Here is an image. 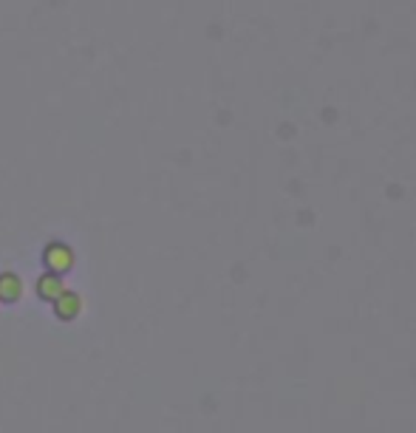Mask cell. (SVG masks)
<instances>
[{"mask_svg":"<svg viewBox=\"0 0 416 433\" xmlns=\"http://www.w3.org/2000/svg\"><path fill=\"white\" fill-rule=\"evenodd\" d=\"M43 261H46V269H49V272L65 275V272L74 267V252H71V246H65V244H49L46 252H43Z\"/></svg>","mask_w":416,"mask_h":433,"instance_id":"cell-1","label":"cell"},{"mask_svg":"<svg viewBox=\"0 0 416 433\" xmlns=\"http://www.w3.org/2000/svg\"><path fill=\"white\" fill-rule=\"evenodd\" d=\"M54 312H57V317L60 320H74V317H79V312H82V297L77 294V292H63L57 300H54Z\"/></svg>","mask_w":416,"mask_h":433,"instance_id":"cell-2","label":"cell"},{"mask_svg":"<svg viewBox=\"0 0 416 433\" xmlns=\"http://www.w3.org/2000/svg\"><path fill=\"white\" fill-rule=\"evenodd\" d=\"M63 292H65V281H63V275L46 272L43 278L37 281V294L43 297V300H49V303H54V300H57Z\"/></svg>","mask_w":416,"mask_h":433,"instance_id":"cell-3","label":"cell"},{"mask_svg":"<svg viewBox=\"0 0 416 433\" xmlns=\"http://www.w3.org/2000/svg\"><path fill=\"white\" fill-rule=\"evenodd\" d=\"M23 294V281L17 272H3L0 275V300L3 303H17Z\"/></svg>","mask_w":416,"mask_h":433,"instance_id":"cell-4","label":"cell"}]
</instances>
